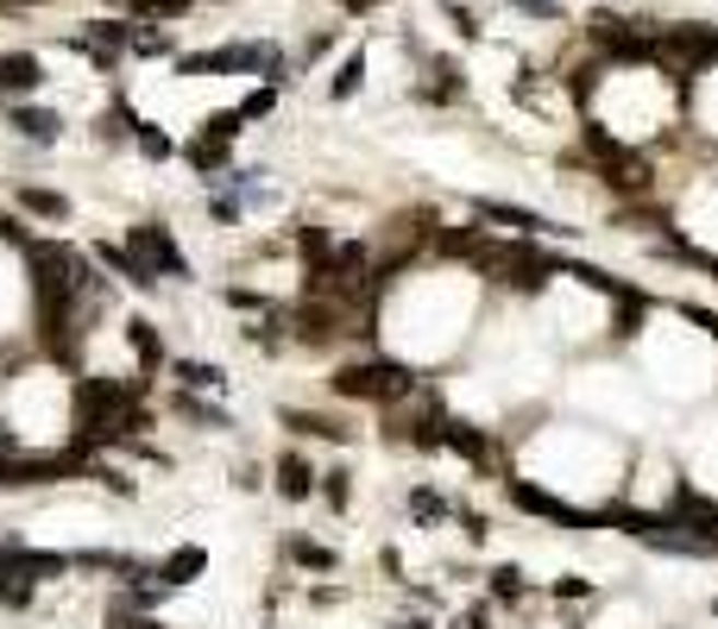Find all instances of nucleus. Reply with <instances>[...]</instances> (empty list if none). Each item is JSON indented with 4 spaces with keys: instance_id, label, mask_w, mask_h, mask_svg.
Segmentation results:
<instances>
[{
    "instance_id": "obj_48",
    "label": "nucleus",
    "mask_w": 718,
    "mask_h": 629,
    "mask_svg": "<svg viewBox=\"0 0 718 629\" xmlns=\"http://www.w3.org/2000/svg\"><path fill=\"white\" fill-rule=\"evenodd\" d=\"M713 617H718V604H713Z\"/></svg>"
},
{
    "instance_id": "obj_35",
    "label": "nucleus",
    "mask_w": 718,
    "mask_h": 629,
    "mask_svg": "<svg viewBox=\"0 0 718 629\" xmlns=\"http://www.w3.org/2000/svg\"><path fill=\"white\" fill-rule=\"evenodd\" d=\"M196 0H127L132 20H177V13H189Z\"/></svg>"
},
{
    "instance_id": "obj_5",
    "label": "nucleus",
    "mask_w": 718,
    "mask_h": 629,
    "mask_svg": "<svg viewBox=\"0 0 718 629\" xmlns=\"http://www.w3.org/2000/svg\"><path fill=\"white\" fill-rule=\"evenodd\" d=\"M656 45H662V57H656V63H668V70H674V82H687V75H706L718 63V32L713 25H662V38H656Z\"/></svg>"
},
{
    "instance_id": "obj_11",
    "label": "nucleus",
    "mask_w": 718,
    "mask_h": 629,
    "mask_svg": "<svg viewBox=\"0 0 718 629\" xmlns=\"http://www.w3.org/2000/svg\"><path fill=\"white\" fill-rule=\"evenodd\" d=\"M315 485H322V473L309 466V453L283 447L278 459H271V491H278L283 503H309V498H315Z\"/></svg>"
},
{
    "instance_id": "obj_19",
    "label": "nucleus",
    "mask_w": 718,
    "mask_h": 629,
    "mask_svg": "<svg viewBox=\"0 0 718 629\" xmlns=\"http://www.w3.org/2000/svg\"><path fill=\"white\" fill-rule=\"evenodd\" d=\"M164 372L177 377V391H189V397H221L228 391V372L215 359H171Z\"/></svg>"
},
{
    "instance_id": "obj_47",
    "label": "nucleus",
    "mask_w": 718,
    "mask_h": 629,
    "mask_svg": "<svg viewBox=\"0 0 718 629\" xmlns=\"http://www.w3.org/2000/svg\"><path fill=\"white\" fill-rule=\"evenodd\" d=\"M0 120H7V95H0Z\"/></svg>"
},
{
    "instance_id": "obj_27",
    "label": "nucleus",
    "mask_w": 718,
    "mask_h": 629,
    "mask_svg": "<svg viewBox=\"0 0 718 629\" xmlns=\"http://www.w3.org/2000/svg\"><path fill=\"white\" fill-rule=\"evenodd\" d=\"M132 145H139V158H152V164H171V158L183 151L158 120H139V126H132Z\"/></svg>"
},
{
    "instance_id": "obj_18",
    "label": "nucleus",
    "mask_w": 718,
    "mask_h": 629,
    "mask_svg": "<svg viewBox=\"0 0 718 629\" xmlns=\"http://www.w3.org/2000/svg\"><path fill=\"white\" fill-rule=\"evenodd\" d=\"M202 573H208V548H202V541H183V548L158 554V585H171V592L196 585Z\"/></svg>"
},
{
    "instance_id": "obj_44",
    "label": "nucleus",
    "mask_w": 718,
    "mask_h": 629,
    "mask_svg": "<svg viewBox=\"0 0 718 629\" xmlns=\"http://www.w3.org/2000/svg\"><path fill=\"white\" fill-rule=\"evenodd\" d=\"M385 629H436V624H429V617L416 610V617H397V624H385Z\"/></svg>"
},
{
    "instance_id": "obj_28",
    "label": "nucleus",
    "mask_w": 718,
    "mask_h": 629,
    "mask_svg": "<svg viewBox=\"0 0 718 629\" xmlns=\"http://www.w3.org/2000/svg\"><path fill=\"white\" fill-rule=\"evenodd\" d=\"M82 478H95V485H102L107 498H139V478L127 473V466H107V459H89V466H82Z\"/></svg>"
},
{
    "instance_id": "obj_38",
    "label": "nucleus",
    "mask_w": 718,
    "mask_h": 629,
    "mask_svg": "<svg viewBox=\"0 0 718 629\" xmlns=\"http://www.w3.org/2000/svg\"><path fill=\"white\" fill-rule=\"evenodd\" d=\"M548 598H561V604H580V598H592V579L567 573V579H555V585H548Z\"/></svg>"
},
{
    "instance_id": "obj_37",
    "label": "nucleus",
    "mask_w": 718,
    "mask_h": 629,
    "mask_svg": "<svg viewBox=\"0 0 718 629\" xmlns=\"http://www.w3.org/2000/svg\"><path fill=\"white\" fill-rule=\"evenodd\" d=\"M202 132H215V139H240L246 132V120H240V107H221V114H208Z\"/></svg>"
},
{
    "instance_id": "obj_7",
    "label": "nucleus",
    "mask_w": 718,
    "mask_h": 629,
    "mask_svg": "<svg viewBox=\"0 0 718 629\" xmlns=\"http://www.w3.org/2000/svg\"><path fill=\"white\" fill-rule=\"evenodd\" d=\"M505 498H511L523 516H536V523H555V528H599V516H592V510H574V503H561L555 491L530 485V478H505Z\"/></svg>"
},
{
    "instance_id": "obj_16",
    "label": "nucleus",
    "mask_w": 718,
    "mask_h": 629,
    "mask_svg": "<svg viewBox=\"0 0 718 629\" xmlns=\"http://www.w3.org/2000/svg\"><path fill=\"white\" fill-rule=\"evenodd\" d=\"M278 422L290 428V434H303V441H334V447H354V428L340 422V416H322V409H278Z\"/></svg>"
},
{
    "instance_id": "obj_25",
    "label": "nucleus",
    "mask_w": 718,
    "mask_h": 629,
    "mask_svg": "<svg viewBox=\"0 0 718 629\" xmlns=\"http://www.w3.org/2000/svg\"><path fill=\"white\" fill-rule=\"evenodd\" d=\"M617 315H612V334H617V340H630V334H637V322H642V315H649V302H656V296H649V290H637V283H624V290H617Z\"/></svg>"
},
{
    "instance_id": "obj_31",
    "label": "nucleus",
    "mask_w": 718,
    "mask_h": 629,
    "mask_svg": "<svg viewBox=\"0 0 718 629\" xmlns=\"http://www.w3.org/2000/svg\"><path fill=\"white\" fill-rule=\"evenodd\" d=\"M132 126H139V114H132L127 101H114V107L102 114V126H95V139H102V145H127Z\"/></svg>"
},
{
    "instance_id": "obj_40",
    "label": "nucleus",
    "mask_w": 718,
    "mask_h": 629,
    "mask_svg": "<svg viewBox=\"0 0 718 629\" xmlns=\"http://www.w3.org/2000/svg\"><path fill=\"white\" fill-rule=\"evenodd\" d=\"M517 13H530V20H561V0H505Z\"/></svg>"
},
{
    "instance_id": "obj_13",
    "label": "nucleus",
    "mask_w": 718,
    "mask_h": 629,
    "mask_svg": "<svg viewBox=\"0 0 718 629\" xmlns=\"http://www.w3.org/2000/svg\"><path fill=\"white\" fill-rule=\"evenodd\" d=\"M45 89V63L38 50H0V95L7 101H26Z\"/></svg>"
},
{
    "instance_id": "obj_42",
    "label": "nucleus",
    "mask_w": 718,
    "mask_h": 629,
    "mask_svg": "<svg viewBox=\"0 0 718 629\" xmlns=\"http://www.w3.org/2000/svg\"><path fill=\"white\" fill-rule=\"evenodd\" d=\"M379 567H385L391 579H404V554H397V548H385V554H379Z\"/></svg>"
},
{
    "instance_id": "obj_3",
    "label": "nucleus",
    "mask_w": 718,
    "mask_h": 629,
    "mask_svg": "<svg viewBox=\"0 0 718 629\" xmlns=\"http://www.w3.org/2000/svg\"><path fill=\"white\" fill-rule=\"evenodd\" d=\"M587 38L592 50L605 57V63H656L662 57V25H649V20H617V13H592L587 20Z\"/></svg>"
},
{
    "instance_id": "obj_45",
    "label": "nucleus",
    "mask_w": 718,
    "mask_h": 629,
    "mask_svg": "<svg viewBox=\"0 0 718 629\" xmlns=\"http://www.w3.org/2000/svg\"><path fill=\"white\" fill-rule=\"evenodd\" d=\"M372 7H385V0H340V13H372Z\"/></svg>"
},
{
    "instance_id": "obj_32",
    "label": "nucleus",
    "mask_w": 718,
    "mask_h": 629,
    "mask_svg": "<svg viewBox=\"0 0 718 629\" xmlns=\"http://www.w3.org/2000/svg\"><path fill=\"white\" fill-rule=\"evenodd\" d=\"M32 598H38V585L20 579L13 567H0V610H7V617H13V610H32Z\"/></svg>"
},
{
    "instance_id": "obj_14",
    "label": "nucleus",
    "mask_w": 718,
    "mask_h": 629,
    "mask_svg": "<svg viewBox=\"0 0 718 629\" xmlns=\"http://www.w3.org/2000/svg\"><path fill=\"white\" fill-rule=\"evenodd\" d=\"M183 164H189V171L202 176V183H221V176L233 171V139H215V132H196V139H189V145L177 151Z\"/></svg>"
},
{
    "instance_id": "obj_24",
    "label": "nucleus",
    "mask_w": 718,
    "mask_h": 629,
    "mask_svg": "<svg viewBox=\"0 0 718 629\" xmlns=\"http://www.w3.org/2000/svg\"><path fill=\"white\" fill-rule=\"evenodd\" d=\"M13 201L38 214V221H70V196H57V189H38V183H13Z\"/></svg>"
},
{
    "instance_id": "obj_21",
    "label": "nucleus",
    "mask_w": 718,
    "mask_h": 629,
    "mask_svg": "<svg viewBox=\"0 0 718 629\" xmlns=\"http://www.w3.org/2000/svg\"><path fill=\"white\" fill-rule=\"evenodd\" d=\"M404 510H410L416 528H441L448 516H454V498H448V491H436V485H410Z\"/></svg>"
},
{
    "instance_id": "obj_23",
    "label": "nucleus",
    "mask_w": 718,
    "mask_h": 629,
    "mask_svg": "<svg viewBox=\"0 0 718 629\" xmlns=\"http://www.w3.org/2000/svg\"><path fill=\"white\" fill-rule=\"evenodd\" d=\"M416 95H422V101H461L466 95L461 63H454V57H429V82H422Z\"/></svg>"
},
{
    "instance_id": "obj_41",
    "label": "nucleus",
    "mask_w": 718,
    "mask_h": 629,
    "mask_svg": "<svg viewBox=\"0 0 718 629\" xmlns=\"http://www.w3.org/2000/svg\"><path fill=\"white\" fill-rule=\"evenodd\" d=\"M448 629H491V604H466V610H461Z\"/></svg>"
},
{
    "instance_id": "obj_20",
    "label": "nucleus",
    "mask_w": 718,
    "mask_h": 629,
    "mask_svg": "<svg viewBox=\"0 0 718 629\" xmlns=\"http://www.w3.org/2000/svg\"><path fill=\"white\" fill-rule=\"evenodd\" d=\"M171 416H183V422L208 428V434H228V428H233V416L221 409V403H208V397H189V391H171Z\"/></svg>"
},
{
    "instance_id": "obj_2",
    "label": "nucleus",
    "mask_w": 718,
    "mask_h": 629,
    "mask_svg": "<svg viewBox=\"0 0 718 629\" xmlns=\"http://www.w3.org/2000/svg\"><path fill=\"white\" fill-rule=\"evenodd\" d=\"M177 75H265V82H283L290 57L271 38H240V45H215V50H183Z\"/></svg>"
},
{
    "instance_id": "obj_10",
    "label": "nucleus",
    "mask_w": 718,
    "mask_h": 629,
    "mask_svg": "<svg viewBox=\"0 0 718 629\" xmlns=\"http://www.w3.org/2000/svg\"><path fill=\"white\" fill-rule=\"evenodd\" d=\"M441 447L448 453H461L473 473H491L498 466V447H491V428L479 422H466V416H441Z\"/></svg>"
},
{
    "instance_id": "obj_39",
    "label": "nucleus",
    "mask_w": 718,
    "mask_h": 629,
    "mask_svg": "<svg viewBox=\"0 0 718 629\" xmlns=\"http://www.w3.org/2000/svg\"><path fill=\"white\" fill-rule=\"evenodd\" d=\"M441 13L461 25V38H479V32H486V25H479V13H473V7H461V0H441Z\"/></svg>"
},
{
    "instance_id": "obj_8",
    "label": "nucleus",
    "mask_w": 718,
    "mask_h": 629,
    "mask_svg": "<svg viewBox=\"0 0 718 629\" xmlns=\"http://www.w3.org/2000/svg\"><path fill=\"white\" fill-rule=\"evenodd\" d=\"M473 221H486V226H505V233H517V240H536V233H555V240H574V233H580V226L542 221L536 208H517V201H491V196H479V201H473Z\"/></svg>"
},
{
    "instance_id": "obj_6",
    "label": "nucleus",
    "mask_w": 718,
    "mask_h": 629,
    "mask_svg": "<svg viewBox=\"0 0 718 629\" xmlns=\"http://www.w3.org/2000/svg\"><path fill=\"white\" fill-rule=\"evenodd\" d=\"M70 478H82V466L70 459V453H7L0 459V491H45V485H70Z\"/></svg>"
},
{
    "instance_id": "obj_17",
    "label": "nucleus",
    "mask_w": 718,
    "mask_h": 629,
    "mask_svg": "<svg viewBox=\"0 0 718 629\" xmlns=\"http://www.w3.org/2000/svg\"><path fill=\"white\" fill-rule=\"evenodd\" d=\"M89 258H95V265H102L107 277H120L127 290H139V296H152V290H158V277L146 271V265H139V258H132L127 246H120V240H102V246L89 252Z\"/></svg>"
},
{
    "instance_id": "obj_1",
    "label": "nucleus",
    "mask_w": 718,
    "mask_h": 629,
    "mask_svg": "<svg viewBox=\"0 0 718 629\" xmlns=\"http://www.w3.org/2000/svg\"><path fill=\"white\" fill-rule=\"evenodd\" d=\"M334 397L347 403H372V409H397V403H410L422 391V377L404 365V359H354V365H340L328 377Z\"/></svg>"
},
{
    "instance_id": "obj_15",
    "label": "nucleus",
    "mask_w": 718,
    "mask_h": 629,
    "mask_svg": "<svg viewBox=\"0 0 718 629\" xmlns=\"http://www.w3.org/2000/svg\"><path fill=\"white\" fill-rule=\"evenodd\" d=\"M120 334H127L132 359H139V377H152L171 365V347H164V334H158V322H146V315H127L120 322Z\"/></svg>"
},
{
    "instance_id": "obj_33",
    "label": "nucleus",
    "mask_w": 718,
    "mask_h": 629,
    "mask_svg": "<svg viewBox=\"0 0 718 629\" xmlns=\"http://www.w3.org/2000/svg\"><path fill=\"white\" fill-rule=\"evenodd\" d=\"M208 221L215 226H240L246 221V201L233 196V189H215V196H208Z\"/></svg>"
},
{
    "instance_id": "obj_36",
    "label": "nucleus",
    "mask_w": 718,
    "mask_h": 629,
    "mask_svg": "<svg viewBox=\"0 0 718 629\" xmlns=\"http://www.w3.org/2000/svg\"><path fill=\"white\" fill-rule=\"evenodd\" d=\"M132 57H171V32H158V25H132Z\"/></svg>"
},
{
    "instance_id": "obj_43",
    "label": "nucleus",
    "mask_w": 718,
    "mask_h": 629,
    "mask_svg": "<svg viewBox=\"0 0 718 629\" xmlns=\"http://www.w3.org/2000/svg\"><path fill=\"white\" fill-rule=\"evenodd\" d=\"M340 598H347L340 585H315V592H309V604H340Z\"/></svg>"
},
{
    "instance_id": "obj_34",
    "label": "nucleus",
    "mask_w": 718,
    "mask_h": 629,
    "mask_svg": "<svg viewBox=\"0 0 718 629\" xmlns=\"http://www.w3.org/2000/svg\"><path fill=\"white\" fill-rule=\"evenodd\" d=\"M278 114V82H258L253 95L240 101V120H271Z\"/></svg>"
},
{
    "instance_id": "obj_29",
    "label": "nucleus",
    "mask_w": 718,
    "mask_h": 629,
    "mask_svg": "<svg viewBox=\"0 0 718 629\" xmlns=\"http://www.w3.org/2000/svg\"><path fill=\"white\" fill-rule=\"evenodd\" d=\"M315 498L328 503L334 516H347V503H354V473H347V466H328L322 485H315Z\"/></svg>"
},
{
    "instance_id": "obj_4",
    "label": "nucleus",
    "mask_w": 718,
    "mask_h": 629,
    "mask_svg": "<svg viewBox=\"0 0 718 629\" xmlns=\"http://www.w3.org/2000/svg\"><path fill=\"white\" fill-rule=\"evenodd\" d=\"M120 246L146 265V271L158 277V283H189L196 277V265H189V252L177 246V233L171 226H158V221H139V226H127V240Z\"/></svg>"
},
{
    "instance_id": "obj_12",
    "label": "nucleus",
    "mask_w": 718,
    "mask_h": 629,
    "mask_svg": "<svg viewBox=\"0 0 718 629\" xmlns=\"http://www.w3.org/2000/svg\"><path fill=\"white\" fill-rule=\"evenodd\" d=\"M7 126H13L26 145H57V139H63V114H57V107H38V101H13V107H7Z\"/></svg>"
},
{
    "instance_id": "obj_22",
    "label": "nucleus",
    "mask_w": 718,
    "mask_h": 629,
    "mask_svg": "<svg viewBox=\"0 0 718 629\" xmlns=\"http://www.w3.org/2000/svg\"><path fill=\"white\" fill-rule=\"evenodd\" d=\"M283 560L303 567V573H334V567H340V554H334L328 541H315V535H290V541H283Z\"/></svg>"
},
{
    "instance_id": "obj_9",
    "label": "nucleus",
    "mask_w": 718,
    "mask_h": 629,
    "mask_svg": "<svg viewBox=\"0 0 718 629\" xmlns=\"http://www.w3.org/2000/svg\"><path fill=\"white\" fill-rule=\"evenodd\" d=\"M0 567H13V573L32 579V585H51V579H70V573H77V554L32 548V541H0Z\"/></svg>"
},
{
    "instance_id": "obj_46",
    "label": "nucleus",
    "mask_w": 718,
    "mask_h": 629,
    "mask_svg": "<svg viewBox=\"0 0 718 629\" xmlns=\"http://www.w3.org/2000/svg\"><path fill=\"white\" fill-rule=\"evenodd\" d=\"M20 7H45V0H0V13H20Z\"/></svg>"
},
{
    "instance_id": "obj_30",
    "label": "nucleus",
    "mask_w": 718,
    "mask_h": 629,
    "mask_svg": "<svg viewBox=\"0 0 718 629\" xmlns=\"http://www.w3.org/2000/svg\"><path fill=\"white\" fill-rule=\"evenodd\" d=\"M359 89H366V50H347V63H340L334 82H328V101H354Z\"/></svg>"
},
{
    "instance_id": "obj_26",
    "label": "nucleus",
    "mask_w": 718,
    "mask_h": 629,
    "mask_svg": "<svg viewBox=\"0 0 718 629\" xmlns=\"http://www.w3.org/2000/svg\"><path fill=\"white\" fill-rule=\"evenodd\" d=\"M486 592H491L498 604H523V598H530V579H523V567H517V560H498V567L486 573Z\"/></svg>"
}]
</instances>
